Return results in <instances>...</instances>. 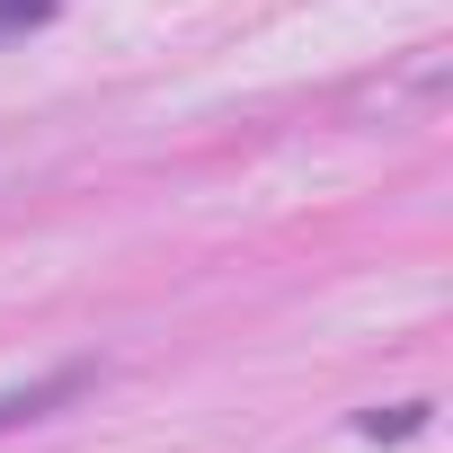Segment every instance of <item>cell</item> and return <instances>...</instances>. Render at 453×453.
Wrapping results in <instances>:
<instances>
[{
    "mask_svg": "<svg viewBox=\"0 0 453 453\" xmlns=\"http://www.w3.org/2000/svg\"><path fill=\"white\" fill-rule=\"evenodd\" d=\"M89 391V365H63V373H45V382H19V391H0V435L10 426H36V418H54L63 400H81Z\"/></svg>",
    "mask_w": 453,
    "mask_h": 453,
    "instance_id": "1",
    "label": "cell"
},
{
    "mask_svg": "<svg viewBox=\"0 0 453 453\" xmlns=\"http://www.w3.org/2000/svg\"><path fill=\"white\" fill-rule=\"evenodd\" d=\"M435 418V400H391V409H356V435H373V444H400V435H418Z\"/></svg>",
    "mask_w": 453,
    "mask_h": 453,
    "instance_id": "2",
    "label": "cell"
},
{
    "mask_svg": "<svg viewBox=\"0 0 453 453\" xmlns=\"http://www.w3.org/2000/svg\"><path fill=\"white\" fill-rule=\"evenodd\" d=\"M45 19H54V0H0V36H27Z\"/></svg>",
    "mask_w": 453,
    "mask_h": 453,
    "instance_id": "3",
    "label": "cell"
}]
</instances>
